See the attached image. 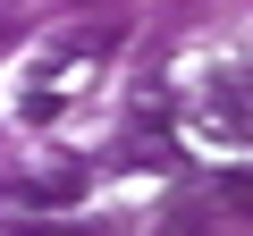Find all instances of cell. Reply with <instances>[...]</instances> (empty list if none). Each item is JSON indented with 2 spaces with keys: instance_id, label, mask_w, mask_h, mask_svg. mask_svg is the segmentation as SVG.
Wrapping results in <instances>:
<instances>
[{
  "instance_id": "cell-2",
  "label": "cell",
  "mask_w": 253,
  "mask_h": 236,
  "mask_svg": "<svg viewBox=\"0 0 253 236\" xmlns=\"http://www.w3.org/2000/svg\"><path fill=\"white\" fill-rule=\"evenodd\" d=\"M161 236H203V219H194V211H169V219H161Z\"/></svg>"
},
{
  "instance_id": "cell-1",
  "label": "cell",
  "mask_w": 253,
  "mask_h": 236,
  "mask_svg": "<svg viewBox=\"0 0 253 236\" xmlns=\"http://www.w3.org/2000/svg\"><path fill=\"white\" fill-rule=\"evenodd\" d=\"M203 127H211V144H228V152L253 135V118H245V76H236V68H211V76H203Z\"/></svg>"
}]
</instances>
